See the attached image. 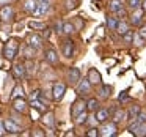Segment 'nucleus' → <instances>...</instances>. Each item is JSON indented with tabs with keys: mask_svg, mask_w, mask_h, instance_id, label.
<instances>
[{
	"mask_svg": "<svg viewBox=\"0 0 146 137\" xmlns=\"http://www.w3.org/2000/svg\"><path fill=\"white\" fill-rule=\"evenodd\" d=\"M17 47H19V43H17V39H10V41L5 44V47H3V55H5V58L7 60H13L14 57H16V54H17Z\"/></svg>",
	"mask_w": 146,
	"mask_h": 137,
	"instance_id": "obj_1",
	"label": "nucleus"
},
{
	"mask_svg": "<svg viewBox=\"0 0 146 137\" xmlns=\"http://www.w3.org/2000/svg\"><path fill=\"white\" fill-rule=\"evenodd\" d=\"M129 131H130V134H133V136H138V137L146 136V121H140L138 118H135V120L130 123Z\"/></svg>",
	"mask_w": 146,
	"mask_h": 137,
	"instance_id": "obj_2",
	"label": "nucleus"
},
{
	"mask_svg": "<svg viewBox=\"0 0 146 137\" xmlns=\"http://www.w3.org/2000/svg\"><path fill=\"white\" fill-rule=\"evenodd\" d=\"M50 3H52V0H41V2H38V3H36V8L33 10L32 14L36 17L47 14L49 11H50Z\"/></svg>",
	"mask_w": 146,
	"mask_h": 137,
	"instance_id": "obj_3",
	"label": "nucleus"
},
{
	"mask_svg": "<svg viewBox=\"0 0 146 137\" xmlns=\"http://www.w3.org/2000/svg\"><path fill=\"white\" fill-rule=\"evenodd\" d=\"M116 124L115 123H105V124H102V128L99 129V136H102V137H113V136H116Z\"/></svg>",
	"mask_w": 146,
	"mask_h": 137,
	"instance_id": "obj_4",
	"label": "nucleus"
},
{
	"mask_svg": "<svg viewBox=\"0 0 146 137\" xmlns=\"http://www.w3.org/2000/svg\"><path fill=\"white\" fill-rule=\"evenodd\" d=\"M77 93H79L80 96H86V95L91 93V84H90L88 79L80 80V84L77 85Z\"/></svg>",
	"mask_w": 146,
	"mask_h": 137,
	"instance_id": "obj_5",
	"label": "nucleus"
},
{
	"mask_svg": "<svg viewBox=\"0 0 146 137\" xmlns=\"http://www.w3.org/2000/svg\"><path fill=\"white\" fill-rule=\"evenodd\" d=\"M27 46H30V47H33V49H39L42 46V36L36 35V33L30 35L29 38H27Z\"/></svg>",
	"mask_w": 146,
	"mask_h": 137,
	"instance_id": "obj_6",
	"label": "nucleus"
},
{
	"mask_svg": "<svg viewBox=\"0 0 146 137\" xmlns=\"http://www.w3.org/2000/svg\"><path fill=\"white\" fill-rule=\"evenodd\" d=\"M64 92H66V85H64V84H61V82L54 84V99H55V101L63 99Z\"/></svg>",
	"mask_w": 146,
	"mask_h": 137,
	"instance_id": "obj_7",
	"label": "nucleus"
},
{
	"mask_svg": "<svg viewBox=\"0 0 146 137\" xmlns=\"http://www.w3.org/2000/svg\"><path fill=\"white\" fill-rule=\"evenodd\" d=\"M14 16V10L11 7H2V10H0V19L5 21V22H8V21H11V17Z\"/></svg>",
	"mask_w": 146,
	"mask_h": 137,
	"instance_id": "obj_8",
	"label": "nucleus"
},
{
	"mask_svg": "<svg viewBox=\"0 0 146 137\" xmlns=\"http://www.w3.org/2000/svg\"><path fill=\"white\" fill-rule=\"evenodd\" d=\"M85 106H86L85 101H80V99H79V101H76V102H74V106H72V109H71V115L76 118L80 112L85 110Z\"/></svg>",
	"mask_w": 146,
	"mask_h": 137,
	"instance_id": "obj_9",
	"label": "nucleus"
},
{
	"mask_svg": "<svg viewBox=\"0 0 146 137\" xmlns=\"http://www.w3.org/2000/svg\"><path fill=\"white\" fill-rule=\"evenodd\" d=\"M72 52H74V43L71 39H66L63 43V55L66 58H71L72 57Z\"/></svg>",
	"mask_w": 146,
	"mask_h": 137,
	"instance_id": "obj_10",
	"label": "nucleus"
},
{
	"mask_svg": "<svg viewBox=\"0 0 146 137\" xmlns=\"http://www.w3.org/2000/svg\"><path fill=\"white\" fill-rule=\"evenodd\" d=\"M3 128H5V131H8V132H11V134H17L21 131V128H19V124H16L14 121H11V120H7L3 123Z\"/></svg>",
	"mask_w": 146,
	"mask_h": 137,
	"instance_id": "obj_11",
	"label": "nucleus"
},
{
	"mask_svg": "<svg viewBox=\"0 0 146 137\" xmlns=\"http://www.w3.org/2000/svg\"><path fill=\"white\" fill-rule=\"evenodd\" d=\"M46 60L50 65H57L58 63V54L54 49H47V51H46Z\"/></svg>",
	"mask_w": 146,
	"mask_h": 137,
	"instance_id": "obj_12",
	"label": "nucleus"
},
{
	"mask_svg": "<svg viewBox=\"0 0 146 137\" xmlns=\"http://www.w3.org/2000/svg\"><path fill=\"white\" fill-rule=\"evenodd\" d=\"M88 80H90V84L98 85V84H101V74H99L96 70H90L88 71Z\"/></svg>",
	"mask_w": 146,
	"mask_h": 137,
	"instance_id": "obj_13",
	"label": "nucleus"
},
{
	"mask_svg": "<svg viewBox=\"0 0 146 137\" xmlns=\"http://www.w3.org/2000/svg\"><path fill=\"white\" fill-rule=\"evenodd\" d=\"M13 107L16 109L17 112H25V109H27V102L24 101L22 98H14L13 99Z\"/></svg>",
	"mask_w": 146,
	"mask_h": 137,
	"instance_id": "obj_14",
	"label": "nucleus"
},
{
	"mask_svg": "<svg viewBox=\"0 0 146 137\" xmlns=\"http://www.w3.org/2000/svg\"><path fill=\"white\" fill-rule=\"evenodd\" d=\"M69 82L71 84H77L80 80V70L79 68H71L69 70Z\"/></svg>",
	"mask_w": 146,
	"mask_h": 137,
	"instance_id": "obj_15",
	"label": "nucleus"
},
{
	"mask_svg": "<svg viewBox=\"0 0 146 137\" xmlns=\"http://www.w3.org/2000/svg\"><path fill=\"white\" fill-rule=\"evenodd\" d=\"M133 11H135V13L130 16V21H132L133 25H138V24H141V19H143L141 16H143V13H145V11L140 10V8H137V10H133Z\"/></svg>",
	"mask_w": 146,
	"mask_h": 137,
	"instance_id": "obj_16",
	"label": "nucleus"
},
{
	"mask_svg": "<svg viewBox=\"0 0 146 137\" xmlns=\"http://www.w3.org/2000/svg\"><path fill=\"white\" fill-rule=\"evenodd\" d=\"M13 74H14V77H16V79H22V77L25 76V66H24V65H21V63H17L16 66L13 68Z\"/></svg>",
	"mask_w": 146,
	"mask_h": 137,
	"instance_id": "obj_17",
	"label": "nucleus"
},
{
	"mask_svg": "<svg viewBox=\"0 0 146 137\" xmlns=\"http://www.w3.org/2000/svg\"><path fill=\"white\" fill-rule=\"evenodd\" d=\"M121 8H123V2H121V0H111L110 3H108V10L113 11V13L119 11Z\"/></svg>",
	"mask_w": 146,
	"mask_h": 137,
	"instance_id": "obj_18",
	"label": "nucleus"
},
{
	"mask_svg": "<svg viewBox=\"0 0 146 137\" xmlns=\"http://www.w3.org/2000/svg\"><path fill=\"white\" fill-rule=\"evenodd\" d=\"M108 115H110L108 109H99L98 114H96V120H98V121H105L108 118Z\"/></svg>",
	"mask_w": 146,
	"mask_h": 137,
	"instance_id": "obj_19",
	"label": "nucleus"
},
{
	"mask_svg": "<svg viewBox=\"0 0 146 137\" xmlns=\"http://www.w3.org/2000/svg\"><path fill=\"white\" fill-rule=\"evenodd\" d=\"M115 30H116L119 35H124V33H127L130 30V27H129V24H126V22L121 21V22H118V25H116V29H115Z\"/></svg>",
	"mask_w": 146,
	"mask_h": 137,
	"instance_id": "obj_20",
	"label": "nucleus"
},
{
	"mask_svg": "<svg viewBox=\"0 0 146 137\" xmlns=\"http://www.w3.org/2000/svg\"><path fill=\"white\" fill-rule=\"evenodd\" d=\"M36 0H25V3H24V10L29 11V13H33V10L36 8Z\"/></svg>",
	"mask_w": 146,
	"mask_h": 137,
	"instance_id": "obj_21",
	"label": "nucleus"
},
{
	"mask_svg": "<svg viewBox=\"0 0 146 137\" xmlns=\"http://www.w3.org/2000/svg\"><path fill=\"white\" fill-rule=\"evenodd\" d=\"M98 106H99L98 99H96V98H91V99H88V102H86V106H85V107L88 109L90 112H94L96 109H98Z\"/></svg>",
	"mask_w": 146,
	"mask_h": 137,
	"instance_id": "obj_22",
	"label": "nucleus"
},
{
	"mask_svg": "<svg viewBox=\"0 0 146 137\" xmlns=\"http://www.w3.org/2000/svg\"><path fill=\"white\" fill-rule=\"evenodd\" d=\"M138 112H140V107H138V106H132V107L129 109V112L126 114V117L129 118V120H133V118L138 115Z\"/></svg>",
	"mask_w": 146,
	"mask_h": 137,
	"instance_id": "obj_23",
	"label": "nucleus"
},
{
	"mask_svg": "<svg viewBox=\"0 0 146 137\" xmlns=\"http://www.w3.org/2000/svg\"><path fill=\"white\" fill-rule=\"evenodd\" d=\"M110 95H111V87H108V85H104L101 88V92H99V96H101L102 99H107Z\"/></svg>",
	"mask_w": 146,
	"mask_h": 137,
	"instance_id": "obj_24",
	"label": "nucleus"
},
{
	"mask_svg": "<svg viewBox=\"0 0 146 137\" xmlns=\"http://www.w3.org/2000/svg\"><path fill=\"white\" fill-rule=\"evenodd\" d=\"M42 121H44V124H47V126H54L55 124V120H54V114L52 112H49V114L44 115V118H42Z\"/></svg>",
	"mask_w": 146,
	"mask_h": 137,
	"instance_id": "obj_25",
	"label": "nucleus"
},
{
	"mask_svg": "<svg viewBox=\"0 0 146 137\" xmlns=\"http://www.w3.org/2000/svg\"><path fill=\"white\" fill-rule=\"evenodd\" d=\"M30 106H32L33 109H36V110H39V112H42L46 109V106L42 104L41 101H38V98L36 99H32V102H30Z\"/></svg>",
	"mask_w": 146,
	"mask_h": 137,
	"instance_id": "obj_26",
	"label": "nucleus"
},
{
	"mask_svg": "<svg viewBox=\"0 0 146 137\" xmlns=\"http://www.w3.org/2000/svg\"><path fill=\"white\" fill-rule=\"evenodd\" d=\"M86 120H88V115H86V112H80V114L76 117V123H77V124L86 123Z\"/></svg>",
	"mask_w": 146,
	"mask_h": 137,
	"instance_id": "obj_27",
	"label": "nucleus"
},
{
	"mask_svg": "<svg viewBox=\"0 0 146 137\" xmlns=\"http://www.w3.org/2000/svg\"><path fill=\"white\" fill-rule=\"evenodd\" d=\"M24 95V90H22V87L21 85H16L14 87V90H13V95H11V98H21V96Z\"/></svg>",
	"mask_w": 146,
	"mask_h": 137,
	"instance_id": "obj_28",
	"label": "nucleus"
},
{
	"mask_svg": "<svg viewBox=\"0 0 146 137\" xmlns=\"http://www.w3.org/2000/svg\"><path fill=\"white\" fill-rule=\"evenodd\" d=\"M29 27H30V29H33V30H44L46 29V25L42 22H33V21L29 24Z\"/></svg>",
	"mask_w": 146,
	"mask_h": 137,
	"instance_id": "obj_29",
	"label": "nucleus"
},
{
	"mask_svg": "<svg viewBox=\"0 0 146 137\" xmlns=\"http://www.w3.org/2000/svg\"><path fill=\"white\" fill-rule=\"evenodd\" d=\"M72 32H74V25H72V24H69V22L63 24V33H66V35H71Z\"/></svg>",
	"mask_w": 146,
	"mask_h": 137,
	"instance_id": "obj_30",
	"label": "nucleus"
},
{
	"mask_svg": "<svg viewBox=\"0 0 146 137\" xmlns=\"http://www.w3.org/2000/svg\"><path fill=\"white\" fill-rule=\"evenodd\" d=\"M129 7L132 10H137V8L141 7V0H129Z\"/></svg>",
	"mask_w": 146,
	"mask_h": 137,
	"instance_id": "obj_31",
	"label": "nucleus"
},
{
	"mask_svg": "<svg viewBox=\"0 0 146 137\" xmlns=\"http://www.w3.org/2000/svg\"><path fill=\"white\" fill-rule=\"evenodd\" d=\"M107 25L110 27L111 30H115V29H116V25H118V21H115L113 17H108V19H107Z\"/></svg>",
	"mask_w": 146,
	"mask_h": 137,
	"instance_id": "obj_32",
	"label": "nucleus"
},
{
	"mask_svg": "<svg viewBox=\"0 0 146 137\" xmlns=\"http://www.w3.org/2000/svg\"><path fill=\"white\" fill-rule=\"evenodd\" d=\"M123 117H126V114H124L123 110H118V112H116V115H115V118H113V120H115V123H118V121L124 120Z\"/></svg>",
	"mask_w": 146,
	"mask_h": 137,
	"instance_id": "obj_33",
	"label": "nucleus"
},
{
	"mask_svg": "<svg viewBox=\"0 0 146 137\" xmlns=\"http://www.w3.org/2000/svg\"><path fill=\"white\" fill-rule=\"evenodd\" d=\"M124 41H126V43H130V41H132V39H133V33L132 32H127V33H124Z\"/></svg>",
	"mask_w": 146,
	"mask_h": 137,
	"instance_id": "obj_34",
	"label": "nucleus"
},
{
	"mask_svg": "<svg viewBox=\"0 0 146 137\" xmlns=\"http://www.w3.org/2000/svg\"><path fill=\"white\" fill-rule=\"evenodd\" d=\"M86 136H90V137H96V136H99V129H90L88 132H86Z\"/></svg>",
	"mask_w": 146,
	"mask_h": 137,
	"instance_id": "obj_35",
	"label": "nucleus"
},
{
	"mask_svg": "<svg viewBox=\"0 0 146 137\" xmlns=\"http://www.w3.org/2000/svg\"><path fill=\"white\" fill-rule=\"evenodd\" d=\"M138 35H140V36H141V38H143V39H146V25H143V27H141V29H140V30H138Z\"/></svg>",
	"mask_w": 146,
	"mask_h": 137,
	"instance_id": "obj_36",
	"label": "nucleus"
},
{
	"mask_svg": "<svg viewBox=\"0 0 146 137\" xmlns=\"http://www.w3.org/2000/svg\"><path fill=\"white\" fill-rule=\"evenodd\" d=\"M55 32H57V33H63V22H58L57 25H55Z\"/></svg>",
	"mask_w": 146,
	"mask_h": 137,
	"instance_id": "obj_37",
	"label": "nucleus"
},
{
	"mask_svg": "<svg viewBox=\"0 0 146 137\" xmlns=\"http://www.w3.org/2000/svg\"><path fill=\"white\" fill-rule=\"evenodd\" d=\"M118 99H119V101H126V99H127V90H124V92L118 96Z\"/></svg>",
	"mask_w": 146,
	"mask_h": 137,
	"instance_id": "obj_38",
	"label": "nucleus"
},
{
	"mask_svg": "<svg viewBox=\"0 0 146 137\" xmlns=\"http://www.w3.org/2000/svg\"><path fill=\"white\" fill-rule=\"evenodd\" d=\"M39 96V90H35V92H32V95H30V99H36Z\"/></svg>",
	"mask_w": 146,
	"mask_h": 137,
	"instance_id": "obj_39",
	"label": "nucleus"
},
{
	"mask_svg": "<svg viewBox=\"0 0 146 137\" xmlns=\"http://www.w3.org/2000/svg\"><path fill=\"white\" fill-rule=\"evenodd\" d=\"M141 41H143V38L140 35H137V38H135V44L137 46H141Z\"/></svg>",
	"mask_w": 146,
	"mask_h": 137,
	"instance_id": "obj_40",
	"label": "nucleus"
},
{
	"mask_svg": "<svg viewBox=\"0 0 146 137\" xmlns=\"http://www.w3.org/2000/svg\"><path fill=\"white\" fill-rule=\"evenodd\" d=\"M140 8H141L143 11H146V0H141V7Z\"/></svg>",
	"mask_w": 146,
	"mask_h": 137,
	"instance_id": "obj_41",
	"label": "nucleus"
},
{
	"mask_svg": "<svg viewBox=\"0 0 146 137\" xmlns=\"http://www.w3.org/2000/svg\"><path fill=\"white\" fill-rule=\"evenodd\" d=\"M33 136H44V132H41L39 129H36L35 132H33Z\"/></svg>",
	"mask_w": 146,
	"mask_h": 137,
	"instance_id": "obj_42",
	"label": "nucleus"
},
{
	"mask_svg": "<svg viewBox=\"0 0 146 137\" xmlns=\"http://www.w3.org/2000/svg\"><path fill=\"white\" fill-rule=\"evenodd\" d=\"M5 132V128H3V123H2V121H0V136H2V134Z\"/></svg>",
	"mask_w": 146,
	"mask_h": 137,
	"instance_id": "obj_43",
	"label": "nucleus"
},
{
	"mask_svg": "<svg viewBox=\"0 0 146 137\" xmlns=\"http://www.w3.org/2000/svg\"><path fill=\"white\" fill-rule=\"evenodd\" d=\"M11 0H0V5H8Z\"/></svg>",
	"mask_w": 146,
	"mask_h": 137,
	"instance_id": "obj_44",
	"label": "nucleus"
}]
</instances>
